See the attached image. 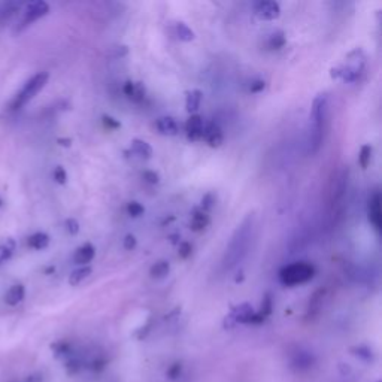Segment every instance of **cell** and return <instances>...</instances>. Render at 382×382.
Wrapping results in <instances>:
<instances>
[{"instance_id":"cell-1","label":"cell","mask_w":382,"mask_h":382,"mask_svg":"<svg viewBox=\"0 0 382 382\" xmlns=\"http://www.w3.org/2000/svg\"><path fill=\"white\" fill-rule=\"evenodd\" d=\"M252 232H254V215L249 214L235 230L228 245L225 248L224 257H222V268L224 271H232L246 257L248 249L251 245L252 239Z\"/></svg>"},{"instance_id":"cell-2","label":"cell","mask_w":382,"mask_h":382,"mask_svg":"<svg viewBox=\"0 0 382 382\" xmlns=\"http://www.w3.org/2000/svg\"><path fill=\"white\" fill-rule=\"evenodd\" d=\"M327 106L328 96L327 93L318 94L312 102L311 109V120H312V129L309 133V154H317L323 145L324 140V130H326V121H327Z\"/></svg>"},{"instance_id":"cell-3","label":"cell","mask_w":382,"mask_h":382,"mask_svg":"<svg viewBox=\"0 0 382 382\" xmlns=\"http://www.w3.org/2000/svg\"><path fill=\"white\" fill-rule=\"evenodd\" d=\"M317 273V269L312 263L308 261H297L293 264H288L281 269L279 272V281L284 285L293 287V285H300L308 281H311Z\"/></svg>"},{"instance_id":"cell-4","label":"cell","mask_w":382,"mask_h":382,"mask_svg":"<svg viewBox=\"0 0 382 382\" xmlns=\"http://www.w3.org/2000/svg\"><path fill=\"white\" fill-rule=\"evenodd\" d=\"M48 80H50V75L47 72H39V73L33 75L21 87V90L14 96V99L11 102V110H18L21 109L23 106H26L28 102L45 87Z\"/></svg>"},{"instance_id":"cell-5","label":"cell","mask_w":382,"mask_h":382,"mask_svg":"<svg viewBox=\"0 0 382 382\" xmlns=\"http://www.w3.org/2000/svg\"><path fill=\"white\" fill-rule=\"evenodd\" d=\"M364 70V54L361 50H355L348 55V64L343 67L331 69L333 78H342L347 82H354Z\"/></svg>"},{"instance_id":"cell-6","label":"cell","mask_w":382,"mask_h":382,"mask_svg":"<svg viewBox=\"0 0 382 382\" xmlns=\"http://www.w3.org/2000/svg\"><path fill=\"white\" fill-rule=\"evenodd\" d=\"M264 318L252 309L249 303H241L235 306L230 315L225 318V327H232L235 324H261Z\"/></svg>"},{"instance_id":"cell-7","label":"cell","mask_w":382,"mask_h":382,"mask_svg":"<svg viewBox=\"0 0 382 382\" xmlns=\"http://www.w3.org/2000/svg\"><path fill=\"white\" fill-rule=\"evenodd\" d=\"M50 12V5L44 0H36V2H31L26 5L24 11H23V15L20 18V23L17 26V30H23V28L28 27L30 24H33L34 21H37L39 18L45 17L47 14Z\"/></svg>"},{"instance_id":"cell-8","label":"cell","mask_w":382,"mask_h":382,"mask_svg":"<svg viewBox=\"0 0 382 382\" xmlns=\"http://www.w3.org/2000/svg\"><path fill=\"white\" fill-rule=\"evenodd\" d=\"M367 214H369V221L372 227L376 230V233L381 232L382 225V211H381V193L375 191L370 199H369V206H367Z\"/></svg>"},{"instance_id":"cell-9","label":"cell","mask_w":382,"mask_h":382,"mask_svg":"<svg viewBox=\"0 0 382 382\" xmlns=\"http://www.w3.org/2000/svg\"><path fill=\"white\" fill-rule=\"evenodd\" d=\"M254 12L260 20H275L281 15V6L278 2L272 0H264V2H258L254 6Z\"/></svg>"},{"instance_id":"cell-10","label":"cell","mask_w":382,"mask_h":382,"mask_svg":"<svg viewBox=\"0 0 382 382\" xmlns=\"http://www.w3.org/2000/svg\"><path fill=\"white\" fill-rule=\"evenodd\" d=\"M202 139H205L208 142L209 146L212 148H217L222 143V132L219 129L218 124L215 123H209L203 127V135H202Z\"/></svg>"},{"instance_id":"cell-11","label":"cell","mask_w":382,"mask_h":382,"mask_svg":"<svg viewBox=\"0 0 382 382\" xmlns=\"http://www.w3.org/2000/svg\"><path fill=\"white\" fill-rule=\"evenodd\" d=\"M203 120L200 115H191L185 124V132H187V137L190 140H199L202 139L203 135Z\"/></svg>"},{"instance_id":"cell-12","label":"cell","mask_w":382,"mask_h":382,"mask_svg":"<svg viewBox=\"0 0 382 382\" xmlns=\"http://www.w3.org/2000/svg\"><path fill=\"white\" fill-rule=\"evenodd\" d=\"M156 126H157V130L160 132V135H164V136H175L179 132V127H178L176 121L172 117L159 118Z\"/></svg>"},{"instance_id":"cell-13","label":"cell","mask_w":382,"mask_h":382,"mask_svg":"<svg viewBox=\"0 0 382 382\" xmlns=\"http://www.w3.org/2000/svg\"><path fill=\"white\" fill-rule=\"evenodd\" d=\"M94 254H96V249L91 244H84L82 246H80L73 255V261L77 264H81V266H87V263H90L93 258H94Z\"/></svg>"},{"instance_id":"cell-14","label":"cell","mask_w":382,"mask_h":382,"mask_svg":"<svg viewBox=\"0 0 382 382\" xmlns=\"http://www.w3.org/2000/svg\"><path fill=\"white\" fill-rule=\"evenodd\" d=\"M24 296H26V288H24V285L15 284V285H12V287L8 290V293H6V296H5V301H6V304H9V306H17L18 303H21V301L24 300Z\"/></svg>"},{"instance_id":"cell-15","label":"cell","mask_w":382,"mask_h":382,"mask_svg":"<svg viewBox=\"0 0 382 382\" xmlns=\"http://www.w3.org/2000/svg\"><path fill=\"white\" fill-rule=\"evenodd\" d=\"M130 151L132 154H136L140 159H149L152 156V148L148 142L142 140V139H133L132 145H130Z\"/></svg>"},{"instance_id":"cell-16","label":"cell","mask_w":382,"mask_h":382,"mask_svg":"<svg viewBox=\"0 0 382 382\" xmlns=\"http://www.w3.org/2000/svg\"><path fill=\"white\" fill-rule=\"evenodd\" d=\"M209 224V217L206 215V212L200 211V209H194L193 215H191L190 227L194 232H202L205 227H208Z\"/></svg>"},{"instance_id":"cell-17","label":"cell","mask_w":382,"mask_h":382,"mask_svg":"<svg viewBox=\"0 0 382 382\" xmlns=\"http://www.w3.org/2000/svg\"><path fill=\"white\" fill-rule=\"evenodd\" d=\"M27 245L31 249H37V251L39 249H45L47 246L50 245V236L47 233H42V232L34 233V235H31L27 239Z\"/></svg>"},{"instance_id":"cell-18","label":"cell","mask_w":382,"mask_h":382,"mask_svg":"<svg viewBox=\"0 0 382 382\" xmlns=\"http://www.w3.org/2000/svg\"><path fill=\"white\" fill-rule=\"evenodd\" d=\"M324 297H326V288H320L314 293V296L311 297V301H309V308H308V314L309 315H314L317 312H320L321 306H323V301H324Z\"/></svg>"},{"instance_id":"cell-19","label":"cell","mask_w":382,"mask_h":382,"mask_svg":"<svg viewBox=\"0 0 382 382\" xmlns=\"http://www.w3.org/2000/svg\"><path fill=\"white\" fill-rule=\"evenodd\" d=\"M170 272V263L166 260H159L157 263H154L149 269V275L154 279H163Z\"/></svg>"},{"instance_id":"cell-20","label":"cell","mask_w":382,"mask_h":382,"mask_svg":"<svg viewBox=\"0 0 382 382\" xmlns=\"http://www.w3.org/2000/svg\"><path fill=\"white\" fill-rule=\"evenodd\" d=\"M203 99V93L200 90H191L187 93V100H185V106L188 112H196L200 108V102Z\"/></svg>"},{"instance_id":"cell-21","label":"cell","mask_w":382,"mask_h":382,"mask_svg":"<svg viewBox=\"0 0 382 382\" xmlns=\"http://www.w3.org/2000/svg\"><path fill=\"white\" fill-rule=\"evenodd\" d=\"M15 248H17V242L14 239H6L5 242L0 244V266L12 257Z\"/></svg>"},{"instance_id":"cell-22","label":"cell","mask_w":382,"mask_h":382,"mask_svg":"<svg viewBox=\"0 0 382 382\" xmlns=\"http://www.w3.org/2000/svg\"><path fill=\"white\" fill-rule=\"evenodd\" d=\"M93 272V269L90 268V266H82L80 269H77V271H73V272L70 273V276H69V284L70 285H78V284H81L84 279H87L90 275Z\"/></svg>"},{"instance_id":"cell-23","label":"cell","mask_w":382,"mask_h":382,"mask_svg":"<svg viewBox=\"0 0 382 382\" xmlns=\"http://www.w3.org/2000/svg\"><path fill=\"white\" fill-rule=\"evenodd\" d=\"M285 42H287V39H285L284 31L276 30L275 33H272V34L269 36V39H268V47H269V50H281V48L285 45Z\"/></svg>"},{"instance_id":"cell-24","label":"cell","mask_w":382,"mask_h":382,"mask_svg":"<svg viewBox=\"0 0 382 382\" xmlns=\"http://www.w3.org/2000/svg\"><path fill=\"white\" fill-rule=\"evenodd\" d=\"M175 30H176V36H178L181 41H184V42H190V41H193V39L196 37L194 31H193L185 23H182V21L176 23Z\"/></svg>"},{"instance_id":"cell-25","label":"cell","mask_w":382,"mask_h":382,"mask_svg":"<svg viewBox=\"0 0 382 382\" xmlns=\"http://www.w3.org/2000/svg\"><path fill=\"white\" fill-rule=\"evenodd\" d=\"M372 146L370 145H363L361 149H360V154H358V164L361 169H366L369 163H370V159H372Z\"/></svg>"},{"instance_id":"cell-26","label":"cell","mask_w":382,"mask_h":382,"mask_svg":"<svg viewBox=\"0 0 382 382\" xmlns=\"http://www.w3.org/2000/svg\"><path fill=\"white\" fill-rule=\"evenodd\" d=\"M273 311V299H272V294L271 293H268L266 296H264V299L261 301V308H260V315L266 320L271 314H272Z\"/></svg>"},{"instance_id":"cell-27","label":"cell","mask_w":382,"mask_h":382,"mask_svg":"<svg viewBox=\"0 0 382 382\" xmlns=\"http://www.w3.org/2000/svg\"><path fill=\"white\" fill-rule=\"evenodd\" d=\"M127 212H129V215H132V217H140L143 212H145V208L139 203V202H130L129 205H127Z\"/></svg>"},{"instance_id":"cell-28","label":"cell","mask_w":382,"mask_h":382,"mask_svg":"<svg viewBox=\"0 0 382 382\" xmlns=\"http://www.w3.org/2000/svg\"><path fill=\"white\" fill-rule=\"evenodd\" d=\"M53 176H54L55 182H58V184H66V181H67V173H66L64 167H61V166L55 167Z\"/></svg>"},{"instance_id":"cell-29","label":"cell","mask_w":382,"mask_h":382,"mask_svg":"<svg viewBox=\"0 0 382 382\" xmlns=\"http://www.w3.org/2000/svg\"><path fill=\"white\" fill-rule=\"evenodd\" d=\"M191 252H193V246H191V244H188V242H182V244L179 245V251H178L179 258L187 260L191 255Z\"/></svg>"},{"instance_id":"cell-30","label":"cell","mask_w":382,"mask_h":382,"mask_svg":"<svg viewBox=\"0 0 382 382\" xmlns=\"http://www.w3.org/2000/svg\"><path fill=\"white\" fill-rule=\"evenodd\" d=\"M215 203V197H214V194L212 193H208V194H205V197L202 199V209H203V212L205 211H209L211 208H212V205Z\"/></svg>"},{"instance_id":"cell-31","label":"cell","mask_w":382,"mask_h":382,"mask_svg":"<svg viewBox=\"0 0 382 382\" xmlns=\"http://www.w3.org/2000/svg\"><path fill=\"white\" fill-rule=\"evenodd\" d=\"M103 124H105V127H108L110 130H115V129L121 127L120 121H117L115 118H112L109 115H103Z\"/></svg>"},{"instance_id":"cell-32","label":"cell","mask_w":382,"mask_h":382,"mask_svg":"<svg viewBox=\"0 0 382 382\" xmlns=\"http://www.w3.org/2000/svg\"><path fill=\"white\" fill-rule=\"evenodd\" d=\"M143 179L149 184H157L160 181V176L154 170H146V172H143Z\"/></svg>"},{"instance_id":"cell-33","label":"cell","mask_w":382,"mask_h":382,"mask_svg":"<svg viewBox=\"0 0 382 382\" xmlns=\"http://www.w3.org/2000/svg\"><path fill=\"white\" fill-rule=\"evenodd\" d=\"M66 228L70 235H77L80 232V224L75 218H69L66 219Z\"/></svg>"},{"instance_id":"cell-34","label":"cell","mask_w":382,"mask_h":382,"mask_svg":"<svg viewBox=\"0 0 382 382\" xmlns=\"http://www.w3.org/2000/svg\"><path fill=\"white\" fill-rule=\"evenodd\" d=\"M264 87H266V82L263 81V80H255V81L251 82L249 91H251V93H260V91L264 90Z\"/></svg>"},{"instance_id":"cell-35","label":"cell","mask_w":382,"mask_h":382,"mask_svg":"<svg viewBox=\"0 0 382 382\" xmlns=\"http://www.w3.org/2000/svg\"><path fill=\"white\" fill-rule=\"evenodd\" d=\"M137 245V241L136 238L133 236V235H127L126 236V239H124V248L127 249V251H132V249H135Z\"/></svg>"},{"instance_id":"cell-36","label":"cell","mask_w":382,"mask_h":382,"mask_svg":"<svg viewBox=\"0 0 382 382\" xmlns=\"http://www.w3.org/2000/svg\"><path fill=\"white\" fill-rule=\"evenodd\" d=\"M135 87H136V82H132V81H127L124 84V87H123V91H124V94L129 97V99H132L133 97V93H135Z\"/></svg>"},{"instance_id":"cell-37","label":"cell","mask_w":382,"mask_h":382,"mask_svg":"<svg viewBox=\"0 0 382 382\" xmlns=\"http://www.w3.org/2000/svg\"><path fill=\"white\" fill-rule=\"evenodd\" d=\"M44 381V378H42V375L41 373H33V375H30L26 382H42Z\"/></svg>"},{"instance_id":"cell-38","label":"cell","mask_w":382,"mask_h":382,"mask_svg":"<svg viewBox=\"0 0 382 382\" xmlns=\"http://www.w3.org/2000/svg\"><path fill=\"white\" fill-rule=\"evenodd\" d=\"M58 143L63 145V146H69L72 143V140L70 139H58Z\"/></svg>"}]
</instances>
